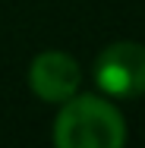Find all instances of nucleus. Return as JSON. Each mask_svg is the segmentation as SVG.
Instances as JSON below:
<instances>
[{"label": "nucleus", "instance_id": "f257e3e1", "mask_svg": "<svg viewBox=\"0 0 145 148\" xmlns=\"http://www.w3.org/2000/svg\"><path fill=\"white\" fill-rule=\"evenodd\" d=\"M51 139L57 148H123L126 120L107 95L76 91L60 104Z\"/></svg>", "mask_w": 145, "mask_h": 148}, {"label": "nucleus", "instance_id": "f03ea898", "mask_svg": "<svg viewBox=\"0 0 145 148\" xmlns=\"http://www.w3.org/2000/svg\"><path fill=\"white\" fill-rule=\"evenodd\" d=\"M95 82L101 95L136 101L145 95V44L114 41L95 60Z\"/></svg>", "mask_w": 145, "mask_h": 148}, {"label": "nucleus", "instance_id": "7ed1b4c3", "mask_svg": "<svg viewBox=\"0 0 145 148\" xmlns=\"http://www.w3.org/2000/svg\"><path fill=\"white\" fill-rule=\"evenodd\" d=\"M29 88L44 104H63L82 88V66L66 51H41L29 63Z\"/></svg>", "mask_w": 145, "mask_h": 148}]
</instances>
